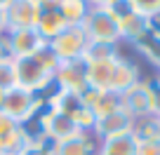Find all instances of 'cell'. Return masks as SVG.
I'll use <instances>...</instances> for the list:
<instances>
[{"label":"cell","mask_w":160,"mask_h":155,"mask_svg":"<svg viewBox=\"0 0 160 155\" xmlns=\"http://www.w3.org/2000/svg\"><path fill=\"white\" fill-rule=\"evenodd\" d=\"M38 19V5L31 0H12L5 7V21H7V33L19 28H33Z\"/></svg>","instance_id":"9"},{"label":"cell","mask_w":160,"mask_h":155,"mask_svg":"<svg viewBox=\"0 0 160 155\" xmlns=\"http://www.w3.org/2000/svg\"><path fill=\"white\" fill-rule=\"evenodd\" d=\"M47 45L54 52V56L59 59V64L61 61H75L82 56V50L87 45V35L80 26H66L54 40H50Z\"/></svg>","instance_id":"5"},{"label":"cell","mask_w":160,"mask_h":155,"mask_svg":"<svg viewBox=\"0 0 160 155\" xmlns=\"http://www.w3.org/2000/svg\"><path fill=\"white\" fill-rule=\"evenodd\" d=\"M45 108H47L45 94H33V92L17 87V85L10 87L5 92V99H2V113L7 118H12L14 122H19V125H24L26 120H31L33 115H38Z\"/></svg>","instance_id":"1"},{"label":"cell","mask_w":160,"mask_h":155,"mask_svg":"<svg viewBox=\"0 0 160 155\" xmlns=\"http://www.w3.org/2000/svg\"><path fill=\"white\" fill-rule=\"evenodd\" d=\"M54 87L57 90H64V92H73V94H85L90 90L85 61L82 59L61 61L54 70Z\"/></svg>","instance_id":"6"},{"label":"cell","mask_w":160,"mask_h":155,"mask_svg":"<svg viewBox=\"0 0 160 155\" xmlns=\"http://www.w3.org/2000/svg\"><path fill=\"white\" fill-rule=\"evenodd\" d=\"M10 2H12V0H0V10H5V7L10 5Z\"/></svg>","instance_id":"30"},{"label":"cell","mask_w":160,"mask_h":155,"mask_svg":"<svg viewBox=\"0 0 160 155\" xmlns=\"http://www.w3.org/2000/svg\"><path fill=\"white\" fill-rule=\"evenodd\" d=\"M14 85H17L14 61H0V90H10Z\"/></svg>","instance_id":"24"},{"label":"cell","mask_w":160,"mask_h":155,"mask_svg":"<svg viewBox=\"0 0 160 155\" xmlns=\"http://www.w3.org/2000/svg\"><path fill=\"white\" fill-rule=\"evenodd\" d=\"M33 28L40 33V38H45V40L50 42L66 28V21H64V17L59 14V10L57 12H38V19H35Z\"/></svg>","instance_id":"16"},{"label":"cell","mask_w":160,"mask_h":155,"mask_svg":"<svg viewBox=\"0 0 160 155\" xmlns=\"http://www.w3.org/2000/svg\"><path fill=\"white\" fill-rule=\"evenodd\" d=\"M2 153H5V150H2V148H0V155H2Z\"/></svg>","instance_id":"35"},{"label":"cell","mask_w":160,"mask_h":155,"mask_svg":"<svg viewBox=\"0 0 160 155\" xmlns=\"http://www.w3.org/2000/svg\"><path fill=\"white\" fill-rule=\"evenodd\" d=\"M155 115H158V122H160V113H155Z\"/></svg>","instance_id":"34"},{"label":"cell","mask_w":160,"mask_h":155,"mask_svg":"<svg viewBox=\"0 0 160 155\" xmlns=\"http://www.w3.org/2000/svg\"><path fill=\"white\" fill-rule=\"evenodd\" d=\"M87 2H90V7H106L111 0H87Z\"/></svg>","instance_id":"29"},{"label":"cell","mask_w":160,"mask_h":155,"mask_svg":"<svg viewBox=\"0 0 160 155\" xmlns=\"http://www.w3.org/2000/svg\"><path fill=\"white\" fill-rule=\"evenodd\" d=\"M5 92H7V90H0V110H2V99H5Z\"/></svg>","instance_id":"31"},{"label":"cell","mask_w":160,"mask_h":155,"mask_svg":"<svg viewBox=\"0 0 160 155\" xmlns=\"http://www.w3.org/2000/svg\"><path fill=\"white\" fill-rule=\"evenodd\" d=\"M132 125H134V118L120 108V110H115V113L106 115V118H99V120L94 122V129L92 132L104 141V139H113V136H120V134H130Z\"/></svg>","instance_id":"10"},{"label":"cell","mask_w":160,"mask_h":155,"mask_svg":"<svg viewBox=\"0 0 160 155\" xmlns=\"http://www.w3.org/2000/svg\"><path fill=\"white\" fill-rule=\"evenodd\" d=\"M118 56L106 59V61H97V64H85V68H87V85H90L92 90H101V92L108 90L111 92V82H113Z\"/></svg>","instance_id":"13"},{"label":"cell","mask_w":160,"mask_h":155,"mask_svg":"<svg viewBox=\"0 0 160 155\" xmlns=\"http://www.w3.org/2000/svg\"><path fill=\"white\" fill-rule=\"evenodd\" d=\"M137 80H141V70L132 59H125L120 54L118 64H115V73H113V82H111V92L122 94L127 87H132Z\"/></svg>","instance_id":"14"},{"label":"cell","mask_w":160,"mask_h":155,"mask_svg":"<svg viewBox=\"0 0 160 155\" xmlns=\"http://www.w3.org/2000/svg\"><path fill=\"white\" fill-rule=\"evenodd\" d=\"M2 155H19V153H2Z\"/></svg>","instance_id":"33"},{"label":"cell","mask_w":160,"mask_h":155,"mask_svg":"<svg viewBox=\"0 0 160 155\" xmlns=\"http://www.w3.org/2000/svg\"><path fill=\"white\" fill-rule=\"evenodd\" d=\"M158 78H160V68H158Z\"/></svg>","instance_id":"36"},{"label":"cell","mask_w":160,"mask_h":155,"mask_svg":"<svg viewBox=\"0 0 160 155\" xmlns=\"http://www.w3.org/2000/svg\"><path fill=\"white\" fill-rule=\"evenodd\" d=\"M97 155H137V139L130 134H120L113 139H104Z\"/></svg>","instance_id":"17"},{"label":"cell","mask_w":160,"mask_h":155,"mask_svg":"<svg viewBox=\"0 0 160 155\" xmlns=\"http://www.w3.org/2000/svg\"><path fill=\"white\" fill-rule=\"evenodd\" d=\"M120 106L125 113L132 118H141V115L153 113V104H151V82L148 80H137L132 87H127L120 94Z\"/></svg>","instance_id":"7"},{"label":"cell","mask_w":160,"mask_h":155,"mask_svg":"<svg viewBox=\"0 0 160 155\" xmlns=\"http://www.w3.org/2000/svg\"><path fill=\"white\" fill-rule=\"evenodd\" d=\"M7 40H10L12 56H14V59H31V56H35L47 45V40L40 38V33L35 28L10 31V33H7Z\"/></svg>","instance_id":"8"},{"label":"cell","mask_w":160,"mask_h":155,"mask_svg":"<svg viewBox=\"0 0 160 155\" xmlns=\"http://www.w3.org/2000/svg\"><path fill=\"white\" fill-rule=\"evenodd\" d=\"M104 10L115 19V24H118V21H122L125 17H130V14H134V12H137L134 5H132V0H111Z\"/></svg>","instance_id":"22"},{"label":"cell","mask_w":160,"mask_h":155,"mask_svg":"<svg viewBox=\"0 0 160 155\" xmlns=\"http://www.w3.org/2000/svg\"><path fill=\"white\" fill-rule=\"evenodd\" d=\"M7 33V21H5V10H0V35Z\"/></svg>","instance_id":"28"},{"label":"cell","mask_w":160,"mask_h":155,"mask_svg":"<svg viewBox=\"0 0 160 155\" xmlns=\"http://www.w3.org/2000/svg\"><path fill=\"white\" fill-rule=\"evenodd\" d=\"M90 12L87 0H59V14L64 17L66 26H80Z\"/></svg>","instance_id":"20"},{"label":"cell","mask_w":160,"mask_h":155,"mask_svg":"<svg viewBox=\"0 0 160 155\" xmlns=\"http://www.w3.org/2000/svg\"><path fill=\"white\" fill-rule=\"evenodd\" d=\"M101 139L94 132H80L75 139L54 146V155H97Z\"/></svg>","instance_id":"12"},{"label":"cell","mask_w":160,"mask_h":155,"mask_svg":"<svg viewBox=\"0 0 160 155\" xmlns=\"http://www.w3.org/2000/svg\"><path fill=\"white\" fill-rule=\"evenodd\" d=\"M137 155H160V139L146 141V143H137Z\"/></svg>","instance_id":"26"},{"label":"cell","mask_w":160,"mask_h":155,"mask_svg":"<svg viewBox=\"0 0 160 155\" xmlns=\"http://www.w3.org/2000/svg\"><path fill=\"white\" fill-rule=\"evenodd\" d=\"M31 2H33V5H38V2H42V0H31Z\"/></svg>","instance_id":"32"},{"label":"cell","mask_w":160,"mask_h":155,"mask_svg":"<svg viewBox=\"0 0 160 155\" xmlns=\"http://www.w3.org/2000/svg\"><path fill=\"white\" fill-rule=\"evenodd\" d=\"M130 47H132L139 56H144L151 66L160 68V35H158V33H153L151 28H146Z\"/></svg>","instance_id":"15"},{"label":"cell","mask_w":160,"mask_h":155,"mask_svg":"<svg viewBox=\"0 0 160 155\" xmlns=\"http://www.w3.org/2000/svg\"><path fill=\"white\" fill-rule=\"evenodd\" d=\"M82 101H85L87 106H90V110L94 113V118L99 120V118H106V115L115 113V110H120L122 106H120V94H115V92H101V90H87L85 94H82Z\"/></svg>","instance_id":"11"},{"label":"cell","mask_w":160,"mask_h":155,"mask_svg":"<svg viewBox=\"0 0 160 155\" xmlns=\"http://www.w3.org/2000/svg\"><path fill=\"white\" fill-rule=\"evenodd\" d=\"M146 28H148V19H146V17H141L139 12H134V14L125 17L122 21H118L120 42H127V45H132V42H134Z\"/></svg>","instance_id":"19"},{"label":"cell","mask_w":160,"mask_h":155,"mask_svg":"<svg viewBox=\"0 0 160 155\" xmlns=\"http://www.w3.org/2000/svg\"><path fill=\"white\" fill-rule=\"evenodd\" d=\"M40 132H42L45 139H50L52 143L57 146V143H64V141H68V139H75L82 129L71 120L68 115H64V113H59V110L47 106V108L40 113Z\"/></svg>","instance_id":"4"},{"label":"cell","mask_w":160,"mask_h":155,"mask_svg":"<svg viewBox=\"0 0 160 155\" xmlns=\"http://www.w3.org/2000/svg\"><path fill=\"white\" fill-rule=\"evenodd\" d=\"M0 61H14V56H12V47H10V40H7V33L0 35Z\"/></svg>","instance_id":"27"},{"label":"cell","mask_w":160,"mask_h":155,"mask_svg":"<svg viewBox=\"0 0 160 155\" xmlns=\"http://www.w3.org/2000/svg\"><path fill=\"white\" fill-rule=\"evenodd\" d=\"M80 28L85 31L87 40H92V42H108V45H118L120 42L118 24L104 7H90Z\"/></svg>","instance_id":"3"},{"label":"cell","mask_w":160,"mask_h":155,"mask_svg":"<svg viewBox=\"0 0 160 155\" xmlns=\"http://www.w3.org/2000/svg\"><path fill=\"white\" fill-rule=\"evenodd\" d=\"M132 5H134V10L139 12L141 17H153L160 12V0H132Z\"/></svg>","instance_id":"25"},{"label":"cell","mask_w":160,"mask_h":155,"mask_svg":"<svg viewBox=\"0 0 160 155\" xmlns=\"http://www.w3.org/2000/svg\"><path fill=\"white\" fill-rule=\"evenodd\" d=\"M14 78H17V87L33 92V94H47L54 87V73L40 66L38 61L31 59H14Z\"/></svg>","instance_id":"2"},{"label":"cell","mask_w":160,"mask_h":155,"mask_svg":"<svg viewBox=\"0 0 160 155\" xmlns=\"http://www.w3.org/2000/svg\"><path fill=\"white\" fill-rule=\"evenodd\" d=\"M118 54H120V42L118 45H108V42H92V40H87L80 59L85 61V64H97V61L113 59V56H118Z\"/></svg>","instance_id":"21"},{"label":"cell","mask_w":160,"mask_h":155,"mask_svg":"<svg viewBox=\"0 0 160 155\" xmlns=\"http://www.w3.org/2000/svg\"><path fill=\"white\" fill-rule=\"evenodd\" d=\"M19 155H54V143L45 136H40V139L31 141V146H26Z\"/></svg>","instance_id":"23"},{"label":"cell","mask_w":160,"mask_h":155,"mask_svg":"<svg viewBox=\"0 0 160 155\" xmlns=\"http://www.w3.org/2000/svg\"><path fill=\"white\" fill-rule=\"evenodd\" d=\"M132 136L137 139V143H146V141H158L160 139V122L158 115L148 113L134 118V125H132Z\"/></svg>","instance_id":"18"}]
</instances>
